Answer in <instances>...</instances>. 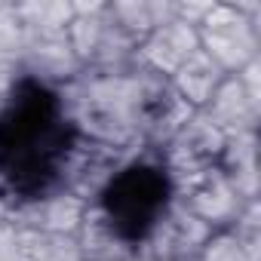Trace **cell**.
Listing matches in <instances>:
<instances>
[{
	"label": "cell",
	"instance_id": "1",
	"mask_svg": "<svg viewBox=\"0 0 261 261\" xmlns=\"http://www.w3.org/2000/svg\"><path fill=\"white\" fill-rule=\"evenodd\" d=\"M258 4H212L209 13L197 22L200 49L224 71L240 74L246 65L258 62L261 25Z\"/></svg>",
	"mask_w": 261,
	"mask_h": 261
},
{
	"label": "cell",
	"instance_id": "2",
	"mask_svg": "<svg viewBox=\"0 0 261 261\" xmlns=\"http://www.w3.org/2000/svg\"><path fill=\"white\" fill-rule=\"evenodd\" d=\"M68 43L83 71H123L136 65V40L114 22L108 4H74Z\"/></svg>",
	"mask_w": 261,
	"mask_h": 261
},
{
	"label": "cell",
	"instance_id": "3",
	"mask_svg": "<svg viewBox=\"0 0 261 261\" xmlns=\"http://www.w3.org/2000/svg\"><path fill=\"white\" fill-rule=\"evenodd\" d=\"M224 142H227V136L221 129L203 111H194L169 136V142H163L154 151L163 172H166V178H169V188L191 178V175H197V172H206V169L218 166Z\"/></svg>",
	"mask_w": 261,
	"mask_h": 261
},
{
	"label": "cell",
	"instance_id": "4",
	"mask_svg": "<svg viewBox=\"0 0 261 261\" xmlns=\"http://www.w3.org/2000/svg\"><path fill=\"white\" fill-rule=\"evenodd\" d=\"M212 233L215 230L194 218L178 200H169L145 230L139 243V261H191Z\"/></svg>",
	"mask_w": 261,
	"mask_h": 261
},
{
	"label": "cell",
	"instance_id": "5",
	"mask_svg": "<svg viewBox=\"0 0 261 261\" xmlns=\"http://www.w3.org/2000/svg\"><path fill=\"white\" fill-rule=\"evenodd\" d=\"M172 200H178L194 218H200L212 230L230 227L237 221L240 209L246 206V200L233 191V185L224 178V172L218 166L172 185Z\"/></svg>",
	"mask_w": 261,
	"mask_h": 261
},
{
	"label": "cell",
	"instance_id": "6",
	"mask_svg": "<svg viewBox=\"0 0 261 261\" xmlns=\"http://www.w3.org/2000/svg\"><path fill=\"white\" fill-rule=\"evenodd\" d=\"M200 49L197 40V28L185 19H169L163 25H157L139 46H136V65L154 77L169 80L194 53Z\"/></svg>",
	"mask_w": 261,
	"mask_h": 261
},
{
	"label": "cell",
	"instance_id": "7",
	"mask_svg": "<svg viewBox=\"0 0 261 261\" xmlns=\"http://www.w3.org/2000/svg\"><path fill=\"white\" fill-rule=\"evenodd\" d=\"M83 212H86V200H80L65 188H49L19 200L13 209V224L31 230H53V233H77Z\"/></svg>",
	"mask_w": 261,
	"mask_h": 261
},
{
	"label": "cell",
	"instance_id": "8",
	"mask_svg": "<svg viewBox=\"0 0 261 261\" xmlns=\"http://www.w3.org/2000/svg\"><path fill=\"white\" fill-rule=\"evenodd\" d=\"M19 74L37 86L62 89V86L74 83L83 74V68L68 43V34H65V37H49V40H28L25 56L19 62Z\"/></svg>",
	"mask_w": 261,
	"mask_h": 261
},
{
	"label": "cell",
	"instance_id": "9",
	"mask_svg": "<svg viewBox=\"0 0 261 261\" xmlns=\"http://www.w3.org/2000/svg\"><path fill=\"white\" fill-rule=\"evenodd\" d=\"M258 105L261 98L252 95L237 74H230L224 77V83L218 86V92L212 95L203 114L230 139V136H243V133H255L258 129Z\"/></svg>",
	"mask_w": 261,
	"mask_h": 261
},
{
	"label": "cell",
	"instance_id": "10",
	"mask_svg": "<svg viewBox=\"0 0 261 261\" xmlns=\"http://www.w3.org/2000/svg\"><path fill=\"white\" fill-rule=\"evenodd\" d=\"M224 77H230V74H224L203 49H197V53L169 77V86H172V92H175L191 111H206V105L212 101V95L218 92V86L224 83Z\"/></svg>",
	"mask_w": 261,
	"mask_h": 261
},
{
	"label": "cell",
	"instance_id": "11",
	"mask_svg": "<svg viewBox=\"0 0 261 261\" xmlns=\"http://www.w3.org/2000/svg\"><path fill=\"white\" fill-rule=\"evenodd\" d=\"M218 169L233 185V191L249 203L258 197V139L255 133L230 136L218 157Z\"/></svg>",
	"mask_w": 261,
	"mask_h": 261
},
{
	"label": "cell",
	"instance_id": "12",
	"mask_svg": "<svg viewBox=\"0 0 261 261\" xmlns=\"http://www.w3.org/2000/svg\"><path fill=\"white\" fill-rule=\"evenodd\" d=\"M13 13L28 40H49L65 37L74 19V4H56V0H34V4H13Z\"/></svg>",
	"mask_w": 261,
	"mask_h": 261
},
{
	"label": "cell",
	"instance_id": "13",
	"mask_svg": "<svg viewBox=\"0 0 261 261\" xmlns=\"http://www.w3.org/2000/svg\"><path fill=\"white\" fill-rule=\"evenodd\" d=\"M19 230V261H86L83 249L74 233H53V230Z\"/></svg>",
	"mask_w": 261,
	"mask_h": 261
},
{
	"label": "cell",
	"instance_id": "14",
	"mask_svg": "<svg viewBox=\"0 0 261 261\" xmlns=\"http://www.w3.org/2000/svg\"><path fill=\"white\" fill-rule=\"evenodd\" d=\"M108 10L120 25V31L133 37L136 43H142L157 25L175 19V4H145V0H139V4H108Z\"/></svg>",
	"mask_w": 261,
	"mask_h": 261
},
{
	"label": "cell",
	"instance_id": "15",
	"mask_svg": "<svg viewBox=\"0 0 261 261\" xmlns=\"http://www.w3.org/2000/svg\"><path fill=\"white\" fill-rule=\"evenodd\" d=\"M191 261H258V255L249 252L230 227H224V230H215Z\"/></svg>",
	"mask_w": 261,
	"mask_h": 261
},
{
	"label": "cell",
	"instance_id": "16",
	"mask_svg": "<svg viewBox=\"0 0 261 261\" xmlns=\"http://www.w3.org/2000/svg\"><path fill=\"white\" fill-rule=\"evenodd\" d=\"M28 37L13 13V4L0 10V68H19L22 56H25Z\"/></svg>",
	"mask_w": 261,
	"mask_h": 261
},
{
	"label": "cell",
	"instance_id": "17",
	"mask_svg": "<svg viewBox=\"0 0 261 261\" xmlns=\"http://www.w3.org/2000/svg\"><path fill=\"white\" fill-rule=\"evenodd\" d=\"M0 261H19V230H16V224H0Z\"/></svg>",
	"mask_w": 261,
	"mask_h": 261
},
{
	"label": "cell",
	"instance_id": "18",
	"mask_svg": "<svg viewBox=\"0 0 261 261\" xmlns=\"http://www.w3.org/2000/svg\"><path fill=\"white\" fill-rule=\"evenodd\" d=\"M4 7H10V4H0V10H4Z\"/></svg>",
	"mask_w": 261,
	"mask_h": 261
},
{
	"label": "cell",
	"instance_id": "19",
	"mask_svg": "<svg viewBox=\"0 0 261 261\" xmlns=\"http://www.w3.org/2000/svg\"><path fill=\"white\" fill-rule=\"evenodd\" d=\"M126 261H139V258H126Z\"/></svg>",
	"mask_w": 261,
	"mask_h": 261
}]
</instances>
